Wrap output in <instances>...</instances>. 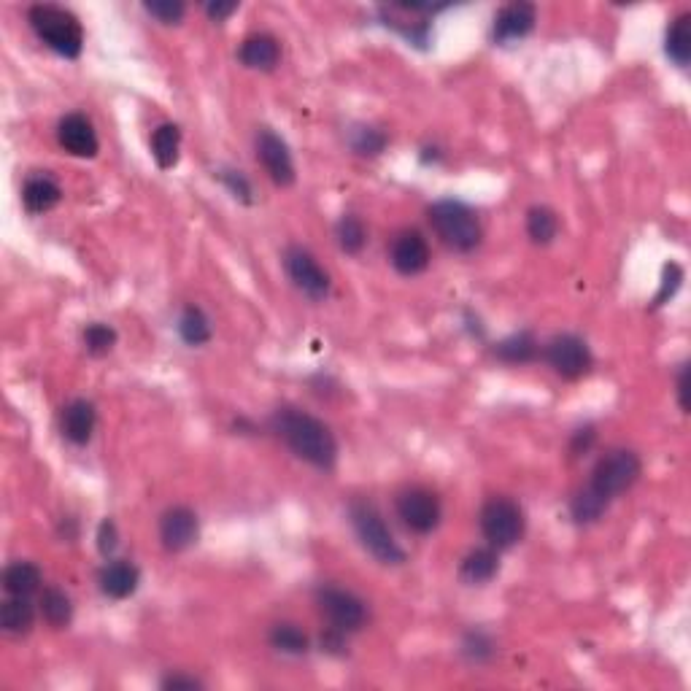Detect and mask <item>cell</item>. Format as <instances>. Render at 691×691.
Instances as JSON below:
<instances>
[{"instance_id":"cell-21","label":"cell","mask_w":691,"mask_h":691,"mask_svg":"<svg viewBox=\"0 0 691 691\" xmlns=\"http://www.w3.org/2000/svg\"><path fill=\"white\" fill-rule=\"evenodd\" d=\"M0 627L11 638H25L36 627V605L30 597H9L0 605Z\"/></svg>"},{"instance_id":"cell-37","label":"cell","mask_w":691,"mask_h":691,"mask_svg":"<svg viewBox=\"0 0 691 691\" xmlns=\"http://www.w3.org/2000/svg\"><path fill=\"white\" fill-rule=\"evenodd\" d=\"M683 284V268L678 262H670L665 265V273H662V287H659V295H656L654 306H665L670 297H675V292L681 289Z\"/></svg>"},{"instance_id":"cell-1","label":"cell","mask_w":691,"mask_h":691,"mask_svg":"<svg viewBox=\"0 0 691 691\" xmlns=\"http://www.w3.org/2000/svg\"><path fill=\"white\" fill-rule=\"evenodd\" d=\"M270 430L284 440V446L297 459H303L316 470L330 473L338 465V440H335L333 430L322 419H316L314 413L284 405L273 413Z\"/></svg>"},{"instance_id":"cell-6","label":"cell","mask_w":691,"mask_h":691,"mask_svg":"<svg viewBox=\"0 0 691 691\" xmlns=\"http://www.w3.org/2000/svg\"><path fill=\"white\" fill-rule=\"evenodd\" d=\"M478 527H481V535L492 548L497 551H505V548H513L524 538V530H527V519H524V511L521 505L505 494H497V497H489L484 505H481V513H478Z\"/></svg>"},{"instance_id":"cell-14","label":"cell","mask_w":691,"mask_h":691,"mask_svg":"<svg viewBox=\"0 0 691 691\" xmlns=\"http://www.w3.org/2000/svg\"><path fill=\"white\" fill-rule=\"evenodd\" d=\"M57 144H60L63 152H68L71 157H79V160H92L100 152V141L92 119L79 114V111L65 114L57 122Z\"/></svg>"},{"instance_id":"cell-7","label":"cell","mask_w":691,"mask_h":691,"mask_svg":"<svg viewBox=\"0 0 691 691\" xmlns=\"http://www.w3.org/2000/svg\"><path fill=\"white\" fill-rule=\"evenodd\" d=\"M316 605L327 619V624L343 635L349 632H359L368 624V602L362 600L359 594L351 589H341V586H322L316 592Z\"/></svg>"},{"instance_id":"cell-32","label":"cell","mask_w":691,"mask_h":691,"mask_svg":"<svg viewBox=\"0 0 691 691\" xmlns=\"http://www.w3.org/2000/svg\"><path fill=\"white\" fill-rule=\"evenodd\" d=\"M459 651H462V656H465L470 665H486L497 654V646H494L492 635H486L484 629H470V632H465Z\"/></svg>"},{"instance_id":"cell-18","label":"cell","mask_w":691,"mask_h":691,"mask_svg":"<svg viewBox=\"0 0 691 691\" xmlns=\"http://www.w3.org/2000/svg\"><path fill=\"white\" fill-rule=\"evenodd\" d=\"M238 60L249 71H273L281 63L279 38L273 36V33H252V36H246L241 49H238Z\"/></svg>"},{"instance_id":"cell-25","label":"cell","mask_w":691,"mask_h":691,"mask_svg":"<svg viewBox=\"0 0 691 691\" xmlns=\"http://www.w3.org/2000/svg\"><path fill=\"white\" fill-rule=\"evenodd\" d=\"M494 357L505 365H527L538 357V338L532 335V330H519L494 346Z\"/></svg>"},{"instance_id":"cell-23","label":"cell","mask_w":691,"mask_h":691,"mask_svg":"<svg viewBox=\"0 0 691 691\" xmlns=\"http://www.w3.org/2000/svg\"><path fill=\"white\" fill-rule=\"evenodd\" d=\"M152 157L160 171H171L179 165L181 157V127L173 122H162L152 133Z\"/></svg>"},{"instance_id":"cell-17","label":"cell","mask_w":691,"mask_h":691,"mask_svg":"<svg viewBox=\"0 0 691 691\" xmlns=\"http://www.w3.org/2000/svg\"><path fill=\"white\" fill-rule=\"evenodd\" d=\"M141 584V570L130 559H111L100 567L98 586L108 600H127L138 592Z\"/></svg>"},{"instance_id":"cell-40","label":"cell","mask_w":691,"mask_h":691,"mask_svg":"<svg viewBox=\"0 0 691 691\" xmlns=\"http://www.w3.org/2000/svg\"><path fill=\"white\" fill-rule=\"evenodd\" d=\"M238 9H241V3H235V0H211V3H206V17L211 22H225Z\"/></svg>"},{"instance_id":"cell-4","label":"cell","mask_w":691,"mask_h":691,"mask_svg":"<svg viewBox=\"0 0 691 691\" xmlns=\"http://www.w3.org/2000/svg\"><path fill=\"white\" fill-rule=\"evenodd\" d=\"M349 521H351V530H354L357 540L362 543V548H365L376 562L389 565V567L403 565L405 562L403 546H400V543L395 540V535L389 532L384 516L378 513L376 505L365 503V500L351 503Z\"/></svg>"},{"instance_id":"cell-3","label":"cell","mask_w":691,"mask_h":691,"mask_svg":"<svg viewBox=\"0 0 691 691\" xmlns=\"http://www.w3.org/2000/svg\"><path fill=\"white\" fill-rule=\"evenodd\" d=\"M427 216H430V225L440 241L459 254L473 252L478 243H481V238H484L481 219L462 200H438V203H432L427 208Z\"/></svg>"},{"instance_id":"cell-22","label":"cell","mask_w":691,"mask_h":691,"mask_svg":"<svg viewBox=\"0 0 691 691\" xmlns=\"http://www.w3.org/2000/svg\"><path fill=\"white\" fill-rule=\"evenodd\" d=\"M41 584H44V573L36 562L17 559L3 570V592L9 597H33L41 592Z\"/></svg>"},{"instance_id":"cell-34","label":"cell","mask_w":691,"mask_h":691,"mask_svg":"<svg viewBox=\"0 0 691 691\" xmlns=\"http://www.w3.org/2000/svg\"><path fill=\"white\" fill-rule=\"evenodd\" d=\"M386 144H389V138L378 127L357 125L349 133V146L359 157H378L386 149Z\"/></svg>"},{"instance_id":"cell-28","label":"cell","mask_w":691,"mask_h":691,"mask_svg":"<svg viewBox=\"0 0 691 691\" xmlns=\"http://www.w3.org/2000/svg\"><path fill=\"white\" fill-rule=\"evenodd\" d=\"M268 640L270 646L284 656H306L308 651H311V640H308V635L297 627V624H292V621L273 624Z\"/></svg>"},{"instance_id":"cell-16","label":"cell","mask_w":691,"mask_h":691,"mask_svg":"<svg viewBox=\"0 0 691 691\" xmlns=\"http://www.w3.org/2000/svg\"><path fill=\"white\" fill-rule=\"evenodd\" d=\"M95 427H98V408L90 400L76 397L63 408L60 430H63L65 440L73 443V446H87L92 435H95Z\"/></svg>"},{"instance_id":"cell-29","label":"cell","mask_w":691,"mask_h":691,"mask_svg":"<svg viewBox=\"0 0 691 691\" xmlns=\"http://www.w3.org/2000/svg\"><path fill=\"white\" fill-rule=\"evenodd\" d=\"M527 235L535 246H548L559 235V216L554 208L532 206L527 211Z\"/></svg>"},{"instance_id":"cell-24","label":"cell","mask_w":691,"mask_h":691,"mask_svg":"<svg viewBox=\"0 0 691 691\" xmlns=\"http://www.w3.org/2000/svg\"><path fill=\"white\" fill-rule=\"evenodd\" d=\"M38 611H41L44 621L52 629H68L73 621L71 594L60 589V586H46V589H41Z\"/></svg>"},{"instance_id":"cell-36","label":"cell","mask_w":691,"mask_h":691,"mask_svg":"<svg viewBox=\"0 0 691 691\" xmlns=\"http://www.w3.org/2000/svg\"><path fill=\"white\" fill-rule=\"evenodd\" d=\"M219 179H222V184H225L227 192H230L235 200H241V203H246V206H252L254 203L252 181L246 179L241 171H235V168H225V171H219Z\"/></svg>"},{"instance_id":"cell-12","label":"cell","mask_w":691,"mask_h":691,"mask_svg":"<svg viewBox=\"0 0 691 691\" xmlns=\"http://www.w3.org/2000/svg\"><path fill=\"white\" fill-rule=\"evenodd\" d=\"M200 519L189 505H173L160 516V543L168 554H181L198 543Z\"/></svg>"},{"instance_id":"cell-30","label":"cell","mask_w":691,"mask_h":691,"mask_svg":"<svg viewBox=\"0 0 691 691\" xmlns=\"http://www.w3.org/2000/svg\"><path fill=\"white\" fill-rule=\"evenodd\" d=\"M335 238H338L341 252L359 254L368 246V227L357 214H343L341 222L335 225Z\"/></svg>"},{"instance_id":"cell-15","label":"cell","mask_w":691,"mask_h":691,"mask_svg":"<svg viewBox=\"0 0 691 691\" xmlns=\"http://www.w3.org/2000/svg\"><path fill=\"white\" fill-rule=\"evenodd\" d=\"M535 22H538V9H535L532 3H524V0H519V3H508V6H503V9L497 11V17H494V44H519V41H524V38L535 30Z\"/></svg>"},{"instance_id":"cell-2","label":"cell","mask_w":691,"mask_h":691,"mask_svg":"<svg viewBox=\"0 0 691 691\" xmlns=\"http://www.w3.org/2000/svg\"><path fill=\"white\" fill-rule=\"evenodd\" d=\"M27 22L38 41L49 46L54 54H60L65 60H79L84 49V27L73 11L54 3H38L27 11Z\"/></svg>"},{"instance_id":"cell-5","label":"cell","mask_w":691,"mask_h":691,"mask_svg":"<svg viewBox=\"0 0 691 691\" xmlns=\"http://www.w3.org/2000/svg\"><path fill=\"white\" fill-rule=\"evenodd\" d=\"M643 473V462L632 449H611L605 451L597 465L592 467V476L586 489L597 494L600 500L611 505L613 500H619L621 494L629 492L632 486L640 481Z\"/></svg>"},{"instance_id":"cell-33","label":"cell","mask_w":691,"mask_h":691,"mask_svg":"<svg viewBox=\"0 0 691 691\" xmlns=\"http://www.w3.org/2000/svg\"><path fill=\"white\" fill-rule=\"evenodd\" d=\"M117 338V330L106 322L87 324V327H84V335H81L84 349L90 351L92 357H106V354H111L114 346H117Z\"/></svg>"},{"instance_id":"cell-8","label":"cell","mask_w":691,"mask_h":691,"mask_svg":"<svg viewBox=\"0 0 691 691\" xmlns=\"http://www.w3.org/2000/svg\"><path fill=\"white\" fill-rule=\"evenodd\" d=\"M397 519L403 521L405 527L413 532V535H430L440 527V519H443V505H440V497L427 486H408L403 492L397 494L395 500Z\"/></svg>"},{"instance_id":"cell-26","label":"cell","mask_w":691,"mask_h":691,"mask_svg":"<svg viewBox=\"0 0 691 691\" xmlns=\"http://www.w3.org/2000/svg\"><path fill=\"white\" fill-rule=\"evenodd\" d=\"M179 338L192 349H200L206 346L211 338H214V330H211V319L206 316V311L200 306H184V311L179 314Z\"/></svg>"},{"instance_id":"cell-31","label":"cell","mask_w":691,"mask_h":691,"mask_svg":"<svg viewBox=\"0 0 691 691\" xmlns=\"http://www.w3.org/2000/svg\"><path fill=\"white\" fill-rule=\"evenodd\" d=\"M608 508L611 505L605 503V500H600L597 494H592L589 489H578V492L573 494V500H570V516H573L575 524H594V521H600L605 513H608Z\"/></svg>"},{"instance_id":"cell-9","label":"cell","mask_w":691,"mask_h":691,"mask_svg":"<svg viewBox=\"0 0 691 691\" xmlns=\"http://www.w3.org/2000/svg\"><path fill=\"white\" fill-rule=\"evenodd\" d=\"M543 357H546L548 368L554 370L559 378L565 381H578L584 378L594 365V357L584 338L573 333H559L543 346Z\"/></svg>"},{"instance_id":"cell-10","label":"cell","mask_w":691,"mask_h":691,"mask_svg":"<svg viewBox=\"0 0 691 691\" xmlns=\"http://www.w3.org/2000/svg\"><path fill=\"white\" fill-rule=\"evenodd\" d=\"M284 270H287L292 284H295L308 300L319 303V300H324V297L330 295V287H333L330 273H327V270L319 265V260H316L314 254L308 252V249H303V246H287V252H284Z\"/></svg>"},{"instance_id":"cell-35","label":"cell","mask_w":691,"mask_h":691,"mask_svg":"<svg viewBox=\"0 0 691 691\" xmlns=\"http://www.w3.org/2000/svg\"><path fill=\"white\" fill-rule=\"evenodd\" d=\"M144 11L160 25H179L187 14V6L181 0H152V3H144Z\"/></svg>"},{"instance_id":"cell-38","label":"cell","mask_w":691,"mask_h":691,"mask_svg":"<svg viewBox=\"0 0 691 691\" xmlns=\"http://www.w3.org/2000/svg\"><path fill=\"white\" fill-rule=\"evenodd\" d=\"M95 543H98L100 557H114V551L119 546V527L114 519H103L95 532Z\"/></svg>"},{"instance_id":"cell-41","label":"cell","mask_w":691,"mask_h":691,"mask_svg":"<svg viewBox=\"0 0 691 691\" xmlns=\"http://www.w3.org/2000/svg\"><path fill=\"white\" fill-rule=\"evenodd\" d=\"M594 440H597V432H594V427H584V430L575 432L573 440H570V451H573L575 457H578V454H586V451L594 446Z\"/></svg>"},{"instance_id":"cell-27","label":"cell","mask_w":691,"mask_h":691,"mask_svg":"<svg viewBox=\"0 0 691 691\" xmlns=\"http://www.w3.org/2000/svg\"><path fill=\"white\" fill-rule=\"evenodd\" d=\"M665 52L678 68H686L691 60V14H681L673 19V25L667 27Z\"/></svg>"},{"instance_id":"cell-13","label":"cell","mask_w":691,"mask_h":691,"mask_svg":"<svg viewBox=\"0 0 691 691\" xmlns=\"http://www.w3.org/2000/svg\"><path fill=\"white\" fill-rule=\"evenodd\" d=\"M432 252L430 243L419 230H403L392 238L389 246V262L400 276H419L430 268Z\"/></svg>"},{"instance_id":"cell-19","label":"cell","mask_w":691,"mask_h":691,"mask_svg":"<svg viewBox=\"0 0 691 691\" xmlns=\"http://www.w3.org/2000/svg\"><path fill=\"white\" fill-rule=\"evenodd\" d=\"M63 200V187L49 173H33L22 184V206L27 214H49Z\"/></svg>"},{"instance_id":"cell-42","label":"cell","mask_w":691,"mask_h":691,"mask_svg":"<svg viewBox=\"0 0 691 691\" xmlns=\"http://www.w3.org/2000/svg\"><path fill=\"white\" fill-rule=\"evenodd\" d=\"M675 386H678V405H681V411L686 413L689 411V368H686V365L678 370V381H675Z\"/></svg>"},{"instance_id":"cell-39","label":"cell","mask_w":691,"mask_h":691,"mask_svg":"<svg viewBox=\"0 0 691 691\" xmlns=\"http://www.w3.org/2000/svg\"><path fill=\"white\" fill-rule=\"evenodd\" d=\"M160 686L168 691H195V689H203V681L195 678V675L173 673V675H168V678H162Z\"/></svg>"},{"instance_id":"cell-11","label":"cell","mask_w":691,"mask_h":691,"mask_svg":"<svg viewBox=\"0 0 691 691\" xmlns=\"http://www.w3.org/2000/svg\"><path fill=\"white\" fill-rule=\"evenodd\" d=\"M254 149H257V160L276 187L287 189L295 184V160H292L287 141L279 133H273L270 127H262L257 133V141H254Z\"/></svg>"},{"instance_id":"cell-20","label":"cell","mask_w":691,"mask_h":691,"mask_svg":"<svg viewBox=\"0 0 691 691\" xmlns=\"http://www.w3.org/2000/svg\"><path fill=\"white\" fill-rule=\"evenodd\" d=\"M497 573H500V551L492 546L473 548L459 565V578L467 586H486L497 578Z\"/></svg>"}]
</instances>
